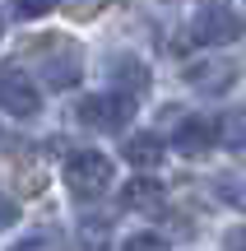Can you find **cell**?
I'll list each match as a JSON object with an SVG mask.
<instances>
[{
	"instance_id": "obj_7",
	"label": "cell",
	"mask_w": 246,
	"mask_h": 251,
	"mask_svg": "<svg viewBox=\"0 0 246 251\" xmlns=\"http://www.w3.org/2000/svg\"><path fill=\"white\" fill-rule=\"evenodd\" d=\"M186 84L195 93H228L237 84V65L232 61H200V65H186Z\"/></svg>"
},
{
	"instance_id": "obj_15",
	"label": "cell",
	"mask_w": 246,
	"mask_h": 251,
	"mask_svg": "<svg viewBox=\"0 0 246 251\" xmlns=\"http://www.w3.org/2000/svg\"><path fill=\"white\" fill-rule=\"evenodd\" d=\"M121 251H163V242H158L154 233H139V237H130V242L121 247Z\"/></svg>"
},
{
	"instance_id": "obj_11",
	"label": "cell",
	"mask_w": 246,
	"mask_h": 251,
	"mask_svg": "<svg viewBox=\"0 0 246 251\" xmlns=\"http://www.w3.org/2000/svg\"><path fill=\"white\" fill-rule=\"evenodd\" d=\"M214 144L242 149V144H246V112H228L223 121H214Z\"/></svg>"
},
{
	"instance_id": "obj_12",
	"label": "cell",
	"mask_w": 246,
	"mask_h": 251,
	"mask_svg": "<svg viewBox=\"0 0 246 251\" xmlns=\"http://www.w3.org/2000/svg\"><path fill=\"white\" fill-rule=\"evenodd\" d=\"M107 237H112L107 224H93V219H84L79 233H74V251H107V247H112Z\"/></svg>"
},
{
	"instance_id": "obj_18",
	"label": "cell",
	"mask_w": 246,
	"mask_h": 251,
	"mask_svg": "<svg viewBox=\"0 0 246 251\" xmlns=\"http://www.w3.org/2000/svg\"><path fill=\"white\" fill-rule=\"evenodd\" d=\"M223 251H246V228H228L223 233Z\"/></svg>"
},
{
	"instance_id": "obj_2",
	"label": "cell",
	"mask_w": 246,
	"mask_h": 251,
	"mask_svg": "<svg viewBox=\"0 0 246 251\" xmlns=\"http://www.w3.org/2000/svg\"><path fill=\"white\" fill-rule=\"evenodd\" d=\"M112 177H116V163H112L107 153H98V149H74L70 158H65V186L79 200L102 196V191L112 186Z\"/></svg>"
},
{
	"instance_id": "obj_10",
	"label": "cell",
	"mask_w": 246,
	"mask_h": 251,
	"mask_svg": "<svg viewBox=\"0 0 246 251\" xmlns=\"http://www.w3.org/2000/svg\"><path fill=\"white\" fill-rule=\"evenodd\" d=\"M209 144H214V121H204V117H186L172 130V149H181V153H200Z\"/></svg>"
},
{
	"instance_id": "obj_16",
	"label": "cell",
	"mask_w": 246,
	"mask_h": 251,
	"mask_svg": "<svg viewBox=\"0 0 246 251\" xmlns=\"http://www.w3.org/2000/svg\"><path fill=\"white\" fill-rule=\"evenodd\" d=\"M9 251H51V237H46V233H33V237H23V242H14Z\"/></svg>"
},
{
	"instance_id": "obj_17",
	"label": "cell",
	"mask_w": 246,
	"mask_h": 251,
	"mask_svg": "<svg viewBox=\"0 0 246 251\" xmlns=\"http://www.w3.org/2000/svg\"><path fill=\"white\" fill-rule=\"evenodd\" d=\"M9 224H19V200L0 196V228H9Z\"/></svg>"
},
{
	"instance_id": "obj_8",
	"label": "cell",
	"mask_w": 246,
	"mask_h": 251,
	"mask_svg": "<svg viewBox=\"0 0 246 251\" xmlns=\"http://www.w3.org/2000/svg\"><path fill=\"white\" fill-rule=\"evenodd\" d=\"M163 200H167V191H163V181H154V177H130L126 186H121V205L139 209V214H163Z\"/></svg>"
},
{
	"instance_id": "obj_4",
	"label": "cell",
	"mask_w": 246,
	"mask_h": 251,
	"mask_svg": "<svg viewBox=\"0 0 246 251\" xmlns=\"http://www.w3.org/2000/svg\"><path fill=\"white\" fill-rule=\"evenodd\" d=\"M246 33V24H242V14H232V9H223V5H209V9H200L195 14V24H191V37L200 47H232L237 37Z\"/></svg>"
},
{
	"instance_id": "obj_6",
	"label": "cell",
	"mask_w": 246,
	"mask_h": 251,
	"mask_svg": "<svg viewBox=\"0 0 246 251\" xmlns=\"http://www.w3.org/2000/svg\"><path fill=\"white\" fill-rule=\"evenodd\" d=\"M107 79H112V93H121V98H144V89H149V65L139 61L135 51H121V56H112L107 61Z\"/></svg>"
},
{
	"instance_id": "obj_14",
	"label": "cell",
	"mask_w": 246,
	"mask_h": 251,
	"mask_svg": "<svg viewBox=\"0 0 246 251\" xmlns=\"http://www.w3.org/2000/svg\"><path fill=\"white\" fill-rule=\"evenodd\" d=\"M214 196L232 209H246V177H219L214 181Z\"/></svg>"
},
{
	"instance_id": "obj_3",
	"label": "cell",
	"mask_w": 246,
	"mask_h": 251,
	"mask_svg": "<svg viewBox=\"0 0 246 251\" xmlns=\"http://www.w3.org/2000/svg\"><path fill=\"white\" fill-rule=\"evenodd\" d=\"M135 107L139 102L135 98H121V93H89V98L74 107V117H79L84 130H98V135H116L121 126H130L135 121Z\"/></svg>"
},
{
	"instance_id": "obj_13",
	"label": "cell",
	"mask_w": 246,
	"mask_h": 251,
	"mask_svg": "<svg viewBox=\"0 0 246 251\" xmlns=\"http://www.w3.org/2000/svg\"><path fill=\"white\" fill-rule=\"evenodd\" d=\"M51 9H56V0H5V14L19 19V24H33V19L51 14Z\"/></svg>"
},
{
	"instance_id": "obj_1",
	"label": "cell",
	"mask_w": 246,
	"mask_h": 251,
	"mask_svg": "<svg viewBox=\"0 0 246 251\" xmlns=\"http://www.w3.org/2000/svg\"><path fill=\"white\" fill-rule=\"evenodd\" d=\"M37 51V70H42L46 89H74V84L84 79V51L79 42H70V37H42V42H33Z\"/></svg>"
},
{
	"instance_id": "obj_19",
	"label": "cell",
	"mask_w": 246,
	"mask_h": 251,
	"mask_svg": "<svg viewBox=\"0 0 246 251\" xmlns=\"http://www.w3.org/2000/svg\"><path fill=\"white\" fill-rule=\"evenodd\" d=\"M163 5H172V0H163Z\"/></svg>"
},
{
	"instance_id": "obj_9",
	"label": "cell",
	"mask_w": 246,
	"mask_h": 251,
	"mask_svg": "<svg viewBox=\"0 0 246 251\" xmlns=\"http://www.w3.org/2000/svg\"><path fill=\"white\" fill-rule=\"evenodd\" d=\"M121 158H126L130 168L149 172V168H158V163H163V140H158L154 130H139V135H130V140L121 144Z\"/></svg>"
},
{
	"instance_id": "obj_5",
	"label": "cell",
	"mask_w": 246,
	"mask_h": 251,
	"mask_svg": "<svg viewBox=\"0 0 246 251\" xmlns=\"http://www.w3.org/2000/svg\"><path fill=\"white\" fill-rule=\"evenodd\" d=\"M0 107L9 117H37L42 112V89L19 65H0Z\"/></svg>"
}]
</instances>
